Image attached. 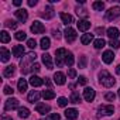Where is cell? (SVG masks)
I'll return each mask as SVG.
<instances>
[{"label":"cell","mask_w":120,"mask_h":120,"mask_svg":"<svg viewBox=\"0 0 120 120\" xmlns=\"http://www.w3.org/2000/svg\"><path fill=\"white\" fill-rule=\"evenodd\" d=\"M69 102H72V103H79V102H81V95H79L78 92H72V95H71V98H69Z\"/></svg>","instance_id":"obj_32"},{"label":"cell","mask_w":120,"mask_h":120,"mask_svg":"<svg viewBox=\"0 0 120 120\" xmlns=\"http://www.w3.org/2000/svg\"><path fill=\"white\" fill-rule=\"evenodd\" d=\"M68 51L65 48H58L55 51V55H56V65L58 67H62L64 65V61H65V56H67Z\"/></svg>","instance_id":"obj_3"},{"label":"cell","mask_w":120,"mask_h":120,"mask_svg":"<svg viewBox=\"0 0 120 120\" xmlns=\"http://www.w3.org/2000/svg\"><path fill=\"white\" fill-rule=\"evenodd\" d=\"M30 83H31L34 88H38V86H41V85L44 83V81H42L41 78H38L37 75H33V76L30 78Z\"/></svg>","instance_id":"obj_18"},{"label":"cell","mask_w":120,"mask_h":120,"mask_svg":"<svg viewBox=\"0 0 120 120\" xmlns=\"http://www.w3.org/2000/svg\"><path fill=\"white\" fill-rule=\"evenodd\" d=\"M27 86H28V85H27V81H26V79H23V78L19 79V82H17V88H19V90H20L21 93H24V92L27 90Z\"/></svg>","instance_id":"obj_24"},{"label":"cell","mask_w":120,"mask_h":120,"mask_svg":"<svg viewBox=\"0 0 120 120\" xmlns=\"http://www.w3.org/2000/svg\"><path fill=\"white\" fill-rule=\"evenodd\" d=\"M65 116H67L68 120H76L78 119V110L76 109H67Z\"/></svg>","instance_id":"obj_13"},{"label":"cell","mask_w":120,"mask_h":120,"mask_svg":"<svg viewBox=\"0 0 120 120\" xmlns=\"http://www.w3.org/2000/svg\"><path fill=\"white\" fill-rule=\"evenodd\" d=\"M93 44H95V48H96V49H100V48H103V47L106 45V42H105V40H103V38H99V40H96Z\"/></svg>","instance_id":"obj_34"},{"label":"cell","mask_w":120,"mask_h":120,"mask_svg":"<svg viewBox=\"0 0 120 120\" xmlns=\"http://www.w3.org/2000/svg\"><path fill=\"white\" fill-rule=\"evenodd\" d=\"M4 93H6V95H13V93H14V90H13V88H11V86L6 85V86H4Z\"/></svg>","instance_id":"obj_44"},{"label":"cell","mask_w":120,"mask_h":120,"mask_svg":"<svg viewBox=\"0 0 120 120\" xmlns=\"http://www.w3.org/2000/svg\"><path fill=\"white\" fill-rule=\"evenodd\" d=\"M13 4H14V6H20V4H21V0H14Z\"/></svg>","instance_id":"obj_52"},{"label":"cell","mask_w":120,"mask_h":120,"mask_svg":"<svg viewBox=\"0 0 120 120\" xmlns=\"http://www.w3.org/2000/svg\"><path fill=\"white\" fill-rule=\"evenodd\" d=\"M113 112H114V107L112 105H102V106H99V113L100 114L109 116V114H113Z\"/></svg>","instance_id":"obj_9"},{"label":"cell","mask_w":120,"mask_h":120,"mask_svg":"<svg viewBox=\"0 0 120 120\" xmlns=\"http://www.w3.org/2000/svg\"><path fill=\"white\" fill-rule=\"evenodd\" d=\"M35 110H37L38 113H41V114H45V113L49 112V106L45 105V103H38V105L35 106Z\"/></svg>","instance_id":"obj_19"},{"label":"cell","mask_w":120,"mask_h":120,"mask_svg":"<svg viewBox=\"0 0 120 120\" xmlns=\"http://www.w3.org/2000/svg\"><path fill=\"white\" fill-rule=\"evenodd\" d=\"M23 54H24V47H23V45H16V47L13 48V55H14L16 58L23 56Z\"/></svg>","instance_id":"obj_21"},{"label":"cell","mask_w":120,"mask_h":120,"mask_svg":"<svg viewBox=\"0 0 120 120\" xmlns=\"http://www.w3.org/2000/svg\"><path fill=\"white\" fill-rule=\"evenodd\" d=\"M92 40H93V34H85V35H82L81 42H82L83 45H86V44H89Z\"/></svg>","instance_id":"obj_28"},{"label":"cell","mask_w":120,"mask_h":120,"mask_svg":"<svg viewBox=\"0 0 120 120\" xmlns=\"http://www.w3.org/2000/svg\"><path fill=\"white\" fill-rule=\"evenodd\" d=\"M107 35H109L110 40H116L117 35H119V30L116 27H110V28H107Z\"/></svg>","instance_id":"obj_23"},{"label":"cell","mask_w":120,"mask_h":120,"mask_svg":"<svg viewBox=\"0 0 120 120\" xmlns=\"http://www.w3.org/2000/svg\"><path fill=\"white\" fill-rule=\"evenodd\" d=\"M68 76H69V78H75V76H76V71H75V69H69V71H68Z\"/></svg>","instance_id":"obj_48"},{"label":"cell","mask_w":120,"mask_h":120,"mask_svg":"<svg viewBox=\"0 0 120 120\" xmlns=\"http://www.w3.org/2000/svg\"><path fill=\"white\" fill-rule=\"evenodd\" d=\"M4 24H6V27H9V28H13V30H14V28H17V23H16V21H13V20H7Z\"/></svg>","instance_id":"obj_37"},{"label":"cell","mask_w":120,"mask_h":120,"mask_svg":"<svg viewBox=\"0 0 120 120\" xmlns=\"http://www.w3.org/2000/svg\"><path fill=\"white\" fill-rule=\"evenodd\" d=\"M27 45H28L31 49H34V48L37 47V41H35L34 38H30V40H27Z\"/></svg>","instance_id":"obj_40"},{"label":"cell","mask_w":120,"mask_h":120,"mask_svg":"<svg viewBox=\"0 0 120 120\" xmlns=\"http://www.w3.org/2000/svg\"><path fill=\"white\" fill-rule=\"evenodd\" d=\"M34 34H42L44 31H45V27L42 26V23H40V21H33V24H31V28H30Z\"/></svg>","instance_id":"obj_5"},{"label":"cell","mask_w":120,"mask_h":120,"mask_svg":"<svg viewBox=\"0 0 120 120\" xmlns=\"http://www.w3.org/2000/svg\"><path fill=\"white\" fill-rule=\"evenodd\" d=\"M119 120H120V119H119Z\"/></svg>","instance_id":"obj_56"},{"label":"cell","mask_w":120,"mask_h":120,"mask_svg":"<svg viewBox=\"0 0 120 120\" xmlns=\"http://www.w3.org/2000/svg\"><path fill=\"white\" fill-rule=\"evenodd\" d=\"M95 96H96L95 89H92V88H85V90H83V98H85L86 102H92V100L95 99Z\"/></svg>","instance_id":"obj_8"},{"label":"cell","mask_w":120,"mask_h":120,"mask_svg":"<svg viewBox=\"0 0 120 120\" xmlns=\"http://www.w3.org/2000/svg\"><path fill=\"white\" fill-rule=\"evenodd\" d=\"M41 95H42V93H40L38 90H31V92L28 93V102H31V103L38 102V99H40Z\"/></svg>","instance_id":"obj_17"},{"label":"cell","mask_w":120,"mask_h":120,"mask_svg":"<svg viewBox=\"0 0 120 120\" xmlns=\"http://www.w3.org/2000/svg\"><path fill=\"white\" fill-rule=\"evenodd\" d=\"M2 120H13L10 116H6V114H3V117H2Z\"/></svg>","instance_id":"obj_51"},{"label":"cell","mask_w":120,"mask_h":120,"mask_svg":"<svg viewBox=\"0 0 120 120\" xmlns=\"http://www.w3.org/2000/svg\"><path fill=\"white\" fill-rule=\"evenodd\" d=\"M42 49H48L49 47H51V41H49V38L48 37H42L41 38V45H40Z\"/></svg>","instance_id":"obj_26"},{"label":"cell","mask_w":120,"mask_h":120,"mask_svg":"<svg viewBox=\"0 0 120 120\" xmlns=\"http://www.w3.org/2000/svg\"><path fill=\"white\" fill-rule=\"evenodd\" d=\"M76 14L78 16H81V17H88V11L85 10V9H76Z\"/></svg>","instance_id":"obj_39"},{"label":"cell","mask_w":120,"mask_h":120,"mask_svg":"<svg viewBox=\"0 0 120 120\" xmlns=\"http://www.w3.org/2000/svg\"><path fill=\"white\" fill-rule=\"evenodd\" d=\"M19 116H20L21 119H27V117L30 116V110H28L27 107H20V109H19Z\"/></svg>","instance_id":"obj_27"},{"label":"cell","mask_w":120,"mask_h":120,"mask_svg":"<svg viewBox=\"0 0 120 120\" xmlns=\"http://www.w3.org/2000/svg\"><path fill=\"white\" fill-rule=\"evenodd\" d=\"M119 16H120V7H119V6L112 7V9L106 13V19H107V20H113V19H116V17H119Z\"/></svg>","instance_id":"obj_7"},{"label":"cell","mask_w":120,"mask_h":120,"mask_svg":"<svg viewBox=\"0 0 120 120\" xmlns=\"http://www.w3.org/2000/svg\"><path fill=\"white\" fill-rule=\"evenodd\" d=\"M52 35L56 38V40H59V38H61V34H59V31L56 30V31H52Z\"/></svg>","instance_id":"obj_49"},{"label":"cell","mask_w":120,"mask_h":120,"mask_svg":"<svg viewBox=\"0 0 120 120\" xmlns=\"http://www.w3.org/2000/svg\"><path fill=\"white\" fill-rule=\"evenodd\" d=\"M74 54L72 52H68L67 54V56H65V64L68 65V67H71V65H74Z\"/></svg>","instance_id":"obj_29"},{"label":"cell","mask_w":120,"mask_h":120,"mask_svg":"<svg viewBox=\"0 0 120 120\" xmlns=\"http://www.w3.org/2000/svg\"><path fill=\"white\" fill-rule=\"evenodd\" d=\"M14 16H16L20 21H23V23L28 19V13H27V10H24V9H19V10H16V11H14Z\"/></svg>","instance_id":"obj_12"},{"label":"cell","mask_w":120,"mask_h":120,"mask_svg":"<svg viewBox=\"0 0 120 120\" xmlns=\"http://www.w3.org/2000/svg\"><path fill=\"white\" fill-rule=\"evenodd\" d=\"M58 105L61 106V107L67 106V105H68V99H67V98H59V99H58Z\"/></svg>","instance_id":"obj_41"},{"label":"cell","mask_w":120,"mask_h":120,"mask_svg":"<svg viewBox=\"0 0 120 120\" xmlns=\"http://www.w3.org/2000/svg\"><path fill=\"white\" fill-rule=\"evenodd\" d=\"M64 34H65V40L68 42H74L76 40V31L74 28H71V27H67V30H65Z\"/></svg>","instance_id":"obj_6"},{"label":"cell","mask_w":120,"mask_h":120,"mask_svg":"<svg viewBox=\"0 0 120 120\" xmlns=\"http://www.w3.org/2000/svg\"><path fill=\"white\" fill-rule=\"evenodd\" d=\"M54 82H55L56 85H64V83H65V75H64L62 72H55V75H54Z\"/></svg>","instance_id":"obj_14"},{"label":"cell","mask_w":120,"mask_h":120,"mask_svg":"<svg viewBox=\"0 0 120 120\" xmlns=\"http://www.w3.org/2000/svg\"><path fill=\"white\" fill-rule=\"evenodd\" d=\"M102 59H103V62H105V64H112V62H113V59H114V54H113V51H110V49L105 51L103 55H102Z\"/></svg>","instance_id":"obj_10"},{"label":"cell","mask_w":120,"mask_h":120,"mask_svg":"<svg viewBox=\"0 0 120 120\" xmlns=\"http://www.w3.org/2000/svg\"><path fill=\"white\" fill-rule=\"evenodd\" d=\"M116 72L120 75V65H117V67H116Z\"/></svg>","instance_id":"obj_54"},{"label":"cell","mask_w":120,"mask_h":120,"mask_svg":"<svg viewBox=\"0 0 120 120\" xmlns=\"http://www.w3.org/2000/svg\"><path fill=\"white\" fill-rule=\"evenodd\" d=\"M14 71H16V67H14V65H9V67H6V68H4L3 75H4L6 78H10V76H13V75H14Z\"/></svg>","instance_id":"obj_22"},{"label":"cell","mask_w":120,"mask_h":120,"mask_svg":"<svg viewBox=\"0 0 120 120\" xmlns=\"http://www.w3.org/2000/svg\"><path fill=\"white\" fill-rule=\"evenodd\" d=\"M99 82H100L105 88H112V86L116 83V79H114L106 69H103V71H100V74H99Z\"/></svg>","instance_id":"obj_2"},{"label":"cell","mask_w":120,"mask_h":120,"mask_svg":"<svg viewBox=\"0 0 120 120\" xmlns=\"http://www.w3.org/2000/svg\"><path fill=\"white\" fill-rule=\"evenodd\" d=\"M78 28L81 31H88L90 28V21H88V20H79L78 21Z\"/></svg>","instance_id":"obj_16"},{"label":"cell","mask_w":120,"mask_h":120,"mask_svg":"<svg viewBox=\"0 0 120 120\" xmlns=\"http://www.w3.org/2000/svg\"><path fill=\"white\" fill-rule=\"evenodd\" d=\"M13 109H19V99L16 98H10L6 100V105H4V110H13Z\"/></svg>","instance_id":"obj_4"},{"label":"cell","mask_w":120,"mask_h":120,"mask_svg":"<svg viewBox=\"0 0 120 120\" xmlns=\"http://www.w3.org/2000/svg\"><path fill=\"white\" fill-rule=\"evenodd\" d=\"M45 120H59V114L58 113H51Z\"/></svg>","instance_id":"obj_43"},{"label":"cell","mask_w":120,"mask_h":120,"mask_svg":"<svg viewBox=\"0 0 120 120\" xmlns=\"http://www.w3.org/2000/svg\"><path fill=\"white\" fill-rule=\"evenodd\" d=\"M119 96H120V89H119Z\"/></svg>","instance_id":"obj_55"},{"label":"cell","mask_w":120,"mask_h":120,"mask_svg":"<svg viewBox=\"0 0 120 120\" xmlns=\"http://www.w3.org/2000/svg\"><path fill=\"white\" fill-rule=\"evenodd\" d=\"M40 69H41V67H40V64H37V62H34V64H33V67H31V71H33V72H40Z\"/></svg>","instance_id":"obj_45"},{"label":"cell","mask_w":120,"mask_h":120,"mask_svg":"<svg viewBox=\"0 0 120 120\" xmlns=\"http://www.w3.org/2000/svg\"><path fill=\"white\" fill-rule=\"evenodd\" d=\"M0 41H2L3 44H6V42L10 41V35H9L7 31H2V33H0Z\"/></svg>","instance_id":"obj_30"},{"label":"cell","mask_w":120,"mask_h":120,"mask_svg":"<svg viewBox=\"0 0 120 120\" xmlns=\"http://www.w3.org/2000/svg\"><path fill=\"white\" fill-rule=\"evenodd\" d=\"M78 67H79V68H82V69H83V68H86V56H85V55H82V56L79 58Z\"/></svg>","instance_id":"obj_36"},{"label":"cell","mask_w":120,"mask_h":120,"mask_svg":"<svg viewBox=\"0 0 120 120\" xmlns=\"http://www.w3.org/2000/svg\"><path fill=\"white\" fill-rule=\"evenodd\" d=\"M35 4H37V0H28V6L33 7V6H35Z\"/></svg>","instance_id":"obj_50"},{"label":"cell","mask_w":120,"mask_h":120,"mask_svg":"<svg viewBox=\"0 0 120 120\" xmlns=\"http://www.w3.org/2000/svg\"><path fill=\"white\" fill-rule=\"evenodd\" d=\"M40 14H41V17H44V19L49 20V19H52V17H54V14H55V10H54L51 6H47V7L44 9V11H41Z\"/></svg>","instance_id":"obj_11"},{"label":"cell","mask_w":120,"mask_h":120,"mask_svg":"<svg viewBox=\"0 0 120 120\" xmlns=\"http://www.w3.org/2000/svg\"><path fill=\"white\" fill-rule=\"evenodd\" d=\"M78 83H81V85H86V83H88V79H86L85 76H79V79H78Z\"/></svg>","instance_id":"obj_46"},{"label":"cell","mask_w":120,"mask_h":120,"mask_svg":"<svg viewBox=\"0 0 120 120\" xmlns=\"http://www.w3.org/2000/svg\"><path fill=\"white\" fill-rule=\"evenodd\" d=\"M42 98L47 99V100H49V99H54V98H55V93H54L51 89H48V90H44V92H42Z\"/></svg>","instance_id":"obj_31"},{"label":"cell","mask_w":120,"mask_h":120,"mask_svg":"<svg viewBox=\"0 0 120 120\" xmlns=\"http://www.w3.org/2000/svg\"><path fill=\"white\" fill-rule=\"evenodd\" d=\"M0 52H2V61H3V62H7L9 59H10V52H9V49H6L4 47H2V48H0Z\"/></svg>","instance_id":"obj_25"},{"label":"cell","mask_w":120,"mask_h":120,"mask_svg":"<svg viewBox=\"0 0 120 120\" xmlns=\"http://www.w3.org/2000/svg\"><path fill=\"white\" fill-rule=\"evenodd\" d=\"M41 56H42V62L45 64V67H47L48 69H52V67H54V65H52V59H51V55H49V54H42Z\"/></svg>","instance_id":"obj_15"},{"label":"cell","mask_w":120,"mask_h":120,"mask_svg":"<svg viewBox=\"0 0 120 120\" xmlns=\"http://www.w3.org/2000/svg\"><path fill=\"white\" fill-rule=\"evenodd\" d=\"M95 33H96V34H99V35H103V34H105V28H103V27H98Z\"/></svg>","instance_id":"obj_47"},{"label":"cell","mask_w":120,"mask_h":120,"mask_svg":"<svg viewBox=\"0 0 120 120\" xmlns=\"http://www.w3.org/2000/svg\"><path fill=\"white\" fill-rule=\"evenodd\" d=\"M109 44H110V47H112V48H114V49H117V48L120 47V42H119L117 40H110V42H109Z\"/></svg>","instance_id":"obj_42"},{"label":"cell","mask_w":120,"mask_h":120,"mask_svg":"<svg viewBox=\"0 0 120 120\" xmlns=\"http://www.w3.org/2000/svg\"><path fill=\"white\" fill-rule=\"evenodd\" d=\"M61 20H62V23L67 24V26H69L71 23H74V17H72L71 14H67V13H61Z\"/></svg>","instance_id":"obj_20"},{"label":"cell","mask_w":120,"mask_h":120,"mask_svg":"<svg viewBox=\"0 0 120 120\" xmlns=\"http://www.w3.org/2000/svg\"><path fill=\"white\" fill-rule=\"evenodd\" d=\"M92 7H93L95 10H98V11H102V10L105 9V3H103V2H93Z\"/></svg>","instance_id":"obj_33"},{"label":"cell","mask_w":120,"mask_h":120,"mask_svg":"<svg viewBox=\"0 0 120 120\" xmlns=\"http://www.w3.org/2000/svg\"><path fill=\"white\" fill-rule=\"evenodd\" d=\"M14 37H16V40H17V41H23V40H26V38H27V34H26L24 31H17Z\"/></svg>","instance_id":"obj_35"},{"label":"cell","mask_w":120,"mask_h":120,"mask_svg":"<svg viewBox=\"0 0 120 120\" xmlns=\"http://www.w3.org/2000/svg\"><path fill=\"white\" fill-rule=\"evenodd\" d=\"M105 99H106V100H109V102H114L116 95H114V93H112V92H107V93L105 95Z\"/></svg>","instance_id":"obj_38"},{"label":"cell","mask_w":120,"mask_h":120,"mask_svg":"<svg viewBox=\"0 0 120 120\" xmlns=\"http://www.w3.org/2000/svg\"><path fill=\"white\" fill-rule=\"evenodd\" d=\"M35 58H37L35 52H30V54H27L26 56H23L21 62H20L21 74H23V75H26V74H28V72L31 71V67H33V64H34V61H35Z\"/></svg>","instance_id":"obj_1"},{"label":"cell","mask_w":120,"mask_h":120,"mask_svg":"<svg viewBox=\"0 0 120 120\" xmlns=\"http://www.w3.org/2000/svg\"><path fill=\"white\" fill-rule=\"evenodd\" d=\"M45 83H47V86H51L52 83H51V81L48 79V78H45Z\"/></svg>","instance_id":"obj_53"}]
</instances>
